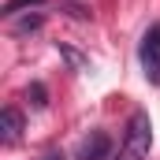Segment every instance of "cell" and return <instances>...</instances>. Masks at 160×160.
<instances>
[{"mask_svg": "<svg viewBox=\"0 0 160 160\" xmlns=\"http://www.w3.org/2000/svg\"><path fill=\"white\" fill-rule=\"evenodd\" d=\"M149 145H153V123H149V112H134L130 123H127V134H123V145L112 160H145L149 157Z\"/></svg>", "mask_w": 160, "mask_h": 160, "instance_id": "cell-1", "label": "cell"}, {"mask_svg": "<svg viewBox=\"0 0 160 160\" xmlns=\"http://www.w3.org/2000/svg\"><path fill=\"white\" fill-rule=\"evenodd\" d=\"M138 60H142V71H145V78L153 82V86H160V22H153V26L142 34Z\"/></svg>", "mask_w": 160, "mask_h": 160, "instance_id": "cell-2", "label": "cell"}, {"mask_svg": "<svg viewBox=\"0 0 160 160\" xmlns=\"http://www.w3.org/2000/svg\"><path fill=\"white\" fill-rule=\"evenodd\" d=\"M112 153V138L104 130H89V138H82L78 145V160H108Z\"/></svg>", "mask_w": 160, "mask_h": 160, "instance_id": "cell-3", "label": "cell"}, {"mask_svg": "<svg viewBox=\"0 0 160 160\" xmlns=\"http://www.w3.org/2000/svg\"><path fill=\"white\" fill-rule=\"evenodd\" d=\"M0 130H4V142H8V145L19 142V134H22V116H19L15 108H4V112H0Z\"/></svg>", "mask_w": 160, "mask_h": 160, "instance_id": "cell-4", "label": "cell"}, {"mask_svg": "<svg viewBox=\"0 0 160 160\" xmlns=\"http://www.w3.org/2000/svg\"><path fill=\"white\" fill-rule=\"evenodd\" d=\"M38 4H41V0H8L0 11H4V15H19L22 8H38Z\"/></svg>", "mask_w": 160, "mask_h": 160, "instance_id": "cell-5", "label": "cell"}, {"mask_svg": "<svg viewBox=\"0 0 160 160\" xmlns=\"http://www.w3.org/2000/svg\"><path fill=\"white\" fill-rule=\"evenodd\" d=\"M30 97H34V104H45V86H38V82H34V86H30Z\"/></svg>", "mask_w": 160, "mask_h": 160, "instance_id": "cell-6", "label": "cell"}, {"mask_svg": "<svg viewBox=\"0 0 160 160\" xmlns=\"http://www.w3.org/2000/svg\"><path fill=\"white\" fill-rule=\"evenodd\" d=\"M48 160H60V157H56V153H52V157H48Z\"/></svg>", "mask_w": 160, "mask_h": 160, "instance_id": "cell-7", "label": "cell"}]
</instances>
